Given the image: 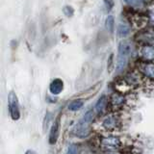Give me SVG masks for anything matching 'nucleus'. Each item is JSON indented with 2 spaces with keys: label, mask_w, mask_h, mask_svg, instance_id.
Returning <instances> with one entry per match:
<instances>
[{
  "label": "nucleus",
  "mask_w": 154,
  "mask_h": 154,
  "mask_svg": "<svg viewBox=\"0 0 154 154\" xmlns=\"http://www.w3.org/2000/svg\"><path fill=\"white\" fill-rule=\"evenodd\" d=\"M8 109L13 120H18L20 119V109H19L18 99L14 91H11L8 95Z\"/></svg>",
  "instance_id": "5"
},
{
  "label": "nucleus",
  "mask_w": 154,
  "mask_h": 154,
  "mask_svg": "<svg viewBox=\"0 0 154 154\" xmlns=\"http://www.w3.org/2000/svg\"><path fill=\"white\" fill-rule=\"evenodd\" d=\"M130 33V27L126 24H119L118 28V35L120 38H125L129 35Z\"/></svg>",
  "instance_id": "13"
},
{
  "label": "nucleus",
  "mask_w": 154,
  "mask_h": 154,
  "mask_svg": "<svg viewBox=\"0 0 154 154\" xmlns=\"http://www.w3.org/2000/svg\"><path fill=\"white\" fill-rule=\"evenodd\" d=\"M60 128H61V122H60V119L58 118L55 119V122H53L52 126L50 128L49 139H48L50 144H55L57 143L60 136Z\"/></svg>",
  "instance_id": "7"
},
{
  "label": "nucleus",
  "mask_w": 154,
  "mask_h": 154,
  "mask_svg": "<svg viewBox=\"0 0 154 154\" xmlns=\"http://www.w3.org/2000/svg\"><path fill=\"white\" fill-rule=\"evenodd\" d=\"M100 127L106 132L118 131L122 127V119L117 113H110L105 115L100 122Z\"/></svg>",
  "instance_id": "2"
},
{
  "label": "nucleus",
  "mask_w": 154,
  "mask_h": 154,
  "mask_svg": "<svg viewBox=\"0 0 154 154\" xmlns=\"http://www.w3.org/2000/svg\"><path fill=\"white\" fill-rule=\"evenodd\" d=\"M105 6L108 11H111L114 6V0H105Z\"/></svg>",
  "instance_id": "17"
},
{
  "label": "nucleus",
  "mask_w": 154,
  "mask_h": 154,
  "mask_svg": "<svg viewBox=\"0 0 154 154\" xmlns=\"http://www.w3.org/2000/svg\"><path fill=\"white\" fill-rule=\"evenodd\" d=\"M142 73L146 77V78L154 80V63H147V64H143L140 67Z\"/></svg>",
  "instance_id": "10"
},
{
  "label": "nucleus",
  "mask_w": 154,
  "mask_h": 154,
  "mask_svg": "<svg viewBox=\"0 0 154 154\" xmlns=\"http://www.w3.org/2000/svg\"><path fill=\"white\" fill-rule=\"evenodd\" d=\"M123 1L129 5H139V4H141L143 0H123Z\"/></svg>",
  "instance_id": "18"
},
{
  "label": "nucleus",
  "mask_w": 154,
  "mask_h": 154,
  "mask_svg": "<svg viewBox=\"0 0 154 154\" xmlns=\"http://www.w3.org/2000/svg\"><path fill=\"white\" fill-rule=\"evenodd\" d=\"M140 54L143 59L146 61H152L154 60V47L150 45H144L142 47Z\"/></svg>",
  "instance_id": "11"
},
{
  "label": "nucleus",
  "mask_w": 154,
  "mask_h": 154,
  "mask_svg": "<svg viewBox=\"0 0 154 154\" xmlns=\"http://www.w3.org/2000/svg\"><path fill=\"white\" fill-rule=\"evenodd\" d=\"M63 12H64V14H66V17H70L73 16L74 10L71 6H66V7H64V9H63Z\"/></svg>",
  "instance_id": "16"
},
{
  "label": "nucleus",
  "mask_w": 154,
  "mask_h": 154,
  "mask_svg": "<svg viewBox=\"0 0 154 154\" xmlns=\"http://www.w3.org/2000/svg\"><path fill=\"white\" fill-rule=\"evenodd\" d=\"M98 143L104 151L117 150L123 146L122 140L117 136H102L99 138Z\"/></svg>",
  "instance_id": "4"
},
{
  "label": "nucleus",
  "mask_w": 154,
  "mask_h": 154,
  "mask_svg": "<svg viewBox=\"0 0 154 154\" xmlns=\"http://www.w3.org/2000/svg\"><path fill=\"white\" fill-rule=\"evenodd\" d=\"M108 105H109V100L107 98V96L101 95L95 104V112L98 115H103L105 111L107 110Z\"/></svg>",
  "instance_id": "8"
},
{
  "label": "nucleus",
  "mask_w": 154,
  "mask_h": 154,
  "mask_svg": "<svg viewBox=\"0 0 154 154\" xmlns=\"http://www.w3.org/2000/svg\"><path fill=\"white\" fill-rule=\"evenodd\" d=\"M63 90H64V82H63L62 79L60 78H55L53 80L50 86H49V91L52 94L57 95V94H60Z\"/></svg>",
  "instance_id": "9"
},
{
  "label": "nucleus",
  "mask_w": 154,
  "mask_h": 154,
  "mask_svg": "<svg viewBox=\"0 0 154 154\" xmlns=\"http://www.w3.org/2000/svg\"><path fill=\"white\" fill-rule=\"evenodd\" d=\"M84 102L83 100L81 99H75L73 101H71L69 105V110L72 111V112H76V111H79L82 107H83Z\"/></svg>",
  "instance_id": "12"
},
{
  "label": "nucleus",
  "mask_w": 154,
  "mask_h": 154,
  "mask_svg": "<svg viewBox=\"0 0 154 154\" xmlns=\"http://www.w3.org/2000/svg\"><path fill=\"white\" fill-rule=\"evenodd\" d=\"M67 154H79V146L76 143H71L67 148Z\"/></svg>",
  "instance_id": "15"
},
{
  "label": "nucleus",
  "mask_w": 154,
  "mask_h": 154,
  "mask_svg": "<svg viewBox=\"0 0 154 154\" xmlns=\"http://www.w3.org/2000/svg\"><path fill=\"white\" fill-rule=\"evenodd\" d=\"M105 25H106V28H107V30L109 31V33L112 34L114 32V28H115V19H114V17L109 16L107 18H106Z\"/></svg>",
  "instance_id": "14"
},
{
  "label": "nucleus",
  "mask_w": 154,
  "mask_h": 154,
  "mask_svg": "<svg viewBox=\"0 0 154 154\" xmlns=\"http://www.w3.org/2000/svg\"><path fill=\"white\" fill-rule=\"evenodd\" d=\"M109 104L114 110L118 111L124 107V105L126 104V98L122 93H115L111 95Z\"/></svg>",
  "instance_id": "6"
},
{
  "label": "nucleus",
  "mask_w": 154,
  "mask_h": 154,
  "mask_svg": "<svg viewBox=\"0 0 154 154\" xmlns=\"http://www.w3.org/2000/svg\"><path fill=\"white\" fill-rule=\"evenodd\" d=\"M132 46L128 42H122L119 46V56L117 62V71H122L127 66L129 56L131 54Z\"/></svg>",
  "instance_id": "3"
},
{
  "label": "nucleus",
  "mask_w": 154,
  "mask_h": 154,
  "mask_svg": "<svg viewBox=\"0 0 154 154\" xmlns=\"http://www.w3.org/2000/svg\"><path fill=\"white\" fill-rule=\"evenodd\" d=\"M25 154H36V152L34 151V150H30V149H29V150H27L25 152Z\"/></svg>",
  "instance_id": "19"
},
{
  "label": "nucleus",
  "mask_w": 154,
  "mask_h": 154,
  "mask_svg": "<svg viewBox=\"0 0 154 154\" xmlns=\"http://www.w3.org/2000/svg\"><path fill=\"white\" fill-rule=\"evenodd\" d=\"M94 118V111L93 109L88 110L83 115V117L80 119V120L73 129V134L78 138H85L91 132V125L93 123V120Z\"/></svg>",
  "instance_id": "1"
}]
</instances>
